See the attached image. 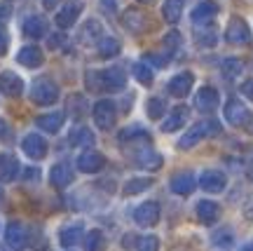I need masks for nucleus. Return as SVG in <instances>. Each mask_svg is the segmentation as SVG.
Listing matches in <instances>:
<instances>
[{
  "label": "nucleus",
  "instance_id": "nucleus-25",
  "mask_svg": "<svg viewBox=\"0 0 253 251\" xmlns=\"http://www.w3.org/2000/svg\"><path fill=\"white\" fill-rule=\"evenodd\" d=\"M103 78H106V87H108V92H118L126 85V75L120 66H110V68H106V71H103Z\"/></svg>",
  "mask_w": 253,
  "mask_h": 251
},
{
  "label": "nucleus",
  "instance_id": "nucleus-46",
  "mask_svg": "<svg viewBox=\"0 0 253 251\" xmlns=\"http://www.w3.org/2000/svg\"><path fill=\"white\" fill-rule=\"evenodd\" d=\"M242 94H244L246 99L253 101V80H249V82H244V85H242Z\"/></svg>",
  "mask_w": 253,
  "mask_h": 251
},
{
  "label": "nucleus",
  "instance_id": "nucleus-18",
  "mask_svg": "<svg viewBox=\"0 0 253 251\" xmlns=\"http://www.w3.org/2000/svg\"><path fill=\"white\" fill-rule=\"evenodd\" d=\"M169 186H171V190L176 195H190L195 190V186H197V179H195L192 171H178V174L171 176Z\"/></svg>",
  "mask_w": 253,
  "mask_h": 251
},
{
  "label": "nucleus",
  "instance_id": "nucleus-49",
  "mask_svg": "<svg viewBox=\"0 0 253 251\" xmlns=\"http://www.w3.org/2000/svg\"><path fill=\"white\" fill-rule=\"evenodd\" d=\"M24 179L36 181V179H38V171H36V169H26V171H24Z\"/></svg>",
  "mask_w": 253,
  "mask_h": 251
},
{
  "label": "nucleus",
  "instance_id": "nucleus-1",
  "mask_svg": "<svg viewBox=\"0 0 253 251\" xmlns=\"http://www.w3.org/2000/svg\"><path fill=\"white\" fill-rule=\"evenodd\" d=\"M220 122L218 120H202V122H195V125L190 127L188 132L181 136V141H178V148L181 151H190L192 146H197L199 141H204L209 136H218L220 134Z\"/></svg>",
  "mask_w": 253,
  "mask_h": 251
},
{
  "label": "nucleus",
  "instance_id": "nucleus-39",
  "mask_svg": "<svg viewBox=\"0 0 253 251\" xmlns=\"http://www.w3.org/2000/svg\"><path fill=\"white\" fill-rule=\"evenodd\" d=\"M232 240H235V235H232V230H230V228H220V230H216V233H213V237H211V242L216 244V247H230V244H232Z\"/></svg>",
  "mask_w": 253,
  "mask_h": 251
},
{
  "label": "nucleus",
  "instance_id": "nucleus-11",
  "mask_svg": "<svg viewBox=\"0 0 253 251\" xmlns=\"http://www.w3.org/2000/svg\"><path fill=\"white\" fill-rule=\"evenodd\" d=\"M21 151L26 152L31 160H42L47 155V141L40 134H26L21 141Z\"/></svg>",
  "mask_w": 253,
  "mask_h": 251
},
{
  "label": "nucleus",
  "instance_id": "nucleus-48",
  "mask_svg": "<svg viewBox=\"0 0 253 251\" xmlns=\"http://www.w3.org/2000/svg\"><path fill=\"white\" fill-rule=\"evenodd\" d=\"M40 2H42V7L45 9H54L56 5H59V0H40Z\"/></svg>",
  "mask_w": 253,
  "mask_h": 251
},
{
  "label": "nucleus",
  "instance_id": "nucleus-17",
  "mask_svg": "<svg viewBox=\"0 0 253 251\" xmlns=\"http://www.w3.org/2000/svg\"><path fill=\"white\" fill-rule=\"evenodd\" d=\"M82 12V2L80 0H73V2H66L63 9H59V14H56V26L59 28H71L75 26V21L80 17Z\"/></svg>",
  "mask_w": 253,
  "mask_h": 251
},
{
  "label": "nucleus",
  "instance_id": "nucleus-30",
  "mask_svg": "<svg viewBox=\"0 0 253 251\" xmlns=\"http://www.w3.org/2000/svg\"><path fill=\"white\" fill-rule=\"evenodd\" d=\"M82 240V225H66L61 233H59V242L63 247H75V244Z\"/></svg>",
  "mask_w": 253,
  "mask_h": 251
},
{
  "label": "nucleus",
  "instance_id": "nucleus-34",
  "mask_svg": "<svg viewBox=\"0 0 253 251\" xmlns=\"http://www.w3.org/2000/svg\"><path fill=\"white\" fill-rule=\"evenodd\" d=\"M220 71H223V75H225L227 80H235V78H239L244 73V63L239 61V59H235V56H230V59H225V61L220 63Z\"/></svg>",
  "mask_w": 253,
  "mask_h": 251
},
{
  "label": "nucleus",
  "instance_id": "nucleus-19",
  "mask_svg": "<svg viewBox=\"0 0 253 251\" xmlns=\"http://www.w3.org/2000/svg\"><path fill=\"white\" fill-rule=\"evenodd\" d=\"M73 179H75V174H73V169L66 164V162L54 164L52 171H49V183H52L54 188H68L73 183Z\"/></svg>",
  "mask_w": 253,
  "mask_h": 251
},
{
  "label": "nucleus",
  "instance_id": "nucleus-7",
  "mask_svg": "<svg viewBox=\"0 0 253 251\" xmlns=\"http://www.w3.org/2000/svg\"><path fill=\"white\" fill-rule=\"evenodd\" d=\"M218 103H220V94L211 85L199 87V92L195 94V108H197L199 113H213L218 108Z\"/></svg>",
  "mask_w": 253,
  "mask_h": 251
},
{
  "label": "nucleus",
  "instance_id": "nucleus-42",
  "mask_svg": "<svg viewBox=\"0 0 253 251\" xmlns=\"http://www.w3.org/2000/svg\"><path fill=\"white\" fill-rule=\"evenodd\" d=\"M178 45H181V33H178V31H171V33L164 36V50H167V52H176Z\"/></svg>",
  "mask_w": 253,
  "mask_h": 251
},
{
  "label": "nucleus",
  "instance_id": "nucleus-31",
  "mask_svg": "<svg viewBox=\"0 0 253 251\" xmlns=\"http://www.w3.org/2000/svg\"><path fill=\"white\" fill-rule=\"evenodd\" d=\"M150 186H153V179H148V176H141V179H129V181L125 183L122 193H125L126 198H131V195H138V193L148 190Z\"/></svg>",
  "mask_w": 253,
  "mask_h": 251
},
{
  "label": "nucleus",
  "instance_id": "nucleus-45",
  "mask_svg": "<svg viewBox=\"0 0 253 251\" xmlns=\"http://www.w3.org/2000/svg\"><path fill=\"white\" fill-rule=\"evenodd\" d=\"M9 17H12V5H9V2H2V5H0V21H7Z\"/></svg>",
  "mask_w": 253,
  "mask_h": 251
},
{
  "label": "nucleus",
  "instance_id": "nucleus-44",
  "mask_svg": "<svg viewBox=\"0 0 253 251\" xmlns=\"http://www.w3.org/2000/svg\"><path fill=\"white\" fill-rule=\"evenodd\" d=\"M9 50V36L5 31H0V56H5Z\"/></svg>",
  "mask_w": 253,
  "mask_h": 251
},
{
  "label": "nucleus",
  "instance_id": "nucleus-13",
  "mask_svg": "<svg viewBox=\"0 0 253 251\" xmlns=\"http://www.w3.org/2000/svg\"><path fill=\"white\" fill-rule=\"evenodd\" d=\"M103 164H106V157L96 151H84L78 157V169L82 174H96V171L103 169Z\"/></svg>",
  "mask_w": 253,
  "mask_h": 251
},
{
  "label": "nucleus",
  "instance_id": "nucleus-41",
  "mask_svg": "<svg viewBox=\"0 0 253 251\" xmlns=\"http://www.w3.org/2000/svg\"><path fill=\"white\" fill-rule=\"evenodd\" d=\"M138 251H157L160 249V240L155 237V235H145V237H141L138 240V247H136Z\"/></svg>",
  "mask_w": 253,
  "mask_h": 251
},
{
  "label": "nucleus",
  "instance_id": "nucleus-29",
  "mask_svg": "<svg viewBox=\"0 0 253 251\" xmlns=\"http://www.w3.org/2000/svg\"><path fill=\"white\" fill-rule=\"evenodd\" d=\"M183 7H185V0H164V7H162V17L164 21L169 24H176L183 14Z\"/></svg>",
  "mask_w": 253,
  "mask_h": 251
},
{
  "label": "nucleus",
  "instance_id": "nucleus-43",
  "mask_svg": "<svg viewBox=\"0 0 253 251\" xmlns=\"http://www.w3.org/2000/svg\"><path fill=\"white\" fill-rule=\"evenodd\" d=\"M71 108H75V110H78L75 115H84V99H82V94L71 97Z\"/></svg>",
  "mask_w": 253,
  "mask_h": 251
},
{
  "label": "nucleus",
  "instance_id": "nucleus-8",
  "mask_svg": "<svg viewBox=\"0 0 253 251\" xmlns=\"http://www.w3.org/2000/svg\"><path fill=\"white\" fill-rule=\"evenodd\" d=\"M134 221L141 228H153L160 221V204L157 202H143L134 209Z\"/></svg>",
  "mask_w": 253,
  "mask_h": 251
},
{
  "label": "nucleus",
  "instance_id": "nucleus-3",
  "mask_svg": "<svg viewBox=\"0 0 253 251\" xmlns=\"http://www.w3.org/2000/svg\"><path fill=\"white\" fill-rule=\"evenodd\" d=\"M91 115H94V122H96V127H99L101 132H108V129L115 127V120H118V106H115L110 99H101V101L94 103Z\"/></svg>",
  "mask_w": 253,
  "mask_h": 251
},
{
  "label": "nucleus",
  "instance_id": "nucleus-20",
  "mask_svg": "<svg viewBox=\"0 0 253 251\" xmlns=\"http://www.w3.org/2000/svg\"><path fill=\"white\" fill-rule=\"evenodd\" d=\"M188 117H190V110L188 106H176L169 113V117L162 122V132H167V134H171V132H178L185 122H188Z\"/></svg>",
  "mask_w": 253,
  "mask_h": 251
},
{
  "label": "nucleus",
  "instance_id": "nucleus-26",
  "mask_svg": "<svg viewBox=\"0 0 253 251\" xmlns=\"http://www.w3.org/2000/svg\"><path fill=\"white\" fill-rule=\"evenodd\" d=\"M68 141H71V146H75V148H89V146H94V132L84 125L75 127L71 132V136H68Z\"/></svg>",
  "mask_w": 253,
  "mask_h": 251
},
{
  "label": "nucleus",
  "instance_id": "nucleus-14",
  "mask_svg": "<svg viewBox=\"0 0 253 251\" xmlns=\"http://www.w3.org/2000/svg\"><path fill=\"white\" fill-rule=\"evenodd\" d=\"M5 244H7L9 251H21L24 244H26V230L19 221H12L5 228Z\"/></svg>",
  "mask_w": 253,
  "mask_h": 251
},
{
  "label": "nucleus",
  "instance_id": "nucleus-36",
  "mask_svg": "<svg viewBox=\"0 0 253 251\" xmlns=\"http://www.w3.org/2000/svg\"><path fill=\"white\" fill-rule=\"evenodd\" d=\"M145 113H148V117H150V120H160V117L167 113V101L157 99V97L148 99V103H145Z\"/></svg>",
  "mask_w": 253,
  "mask_h": 251
},
{
  "label": "nucleus",
  "instance_id": "nucleus-16",
  "mask_svg": "<svg viewBox=\"0 0 253 251\" xmlns=\"http://www.w3.org/2000/svg\"><path fill=\"white\" fill-rule=\"evenodd\" d=\"M122 24L131 33H143L145 28H148V17H145V12H141V9L129 7L122 12Z\"/></svg>",
  "mask_w": 253,
  "mask_h": 251
},
{
  "label": "nucleus",
  "instance_id": "nucleus-23",
  "mask_svg": "<svg viewBox=\"0 0 253 251\" xmlns=\"http://www.w3.org/2000/svg\"><path fill=\"white\" fill-rule=\"evenodd\" d=\"M17 174H19V160L12 152H2L0 155V181L9 183V181L17 179Z\"/></svg>",
  "mask_w": 253,
  "mask_h": 251
},
{
  "label": "nucleus",
  "instance_id": "nucleus-28",
  "mask_svg": "<svg viewBox=\"0 0 253 251\" xmlns=\"http://www.w3.org/2000/svg\"><path fill=\"white\" fill-rule=\"evenodd\" d=\"M24 33H26L28 38H42L47 33V21L42 17H38V14H31V17L24 21Z\"/></svg>",
  "mask_w": 253,
  "mask_h": 251
},
{
  "label": "nucleus",
  "instance_id": "nucleus-33",
  "mask_svg": "<svg viewBox=\"0 0 253 251\" xmlns=\"http://www.w3.org/2000/svg\"><path fill=\"white\" fill-rule=\"evenodd\" d=\"M120 50H122V45H120L118 38L113 36H106L99 40V54L101 56H106V59H110V56H118Z\"/></svg>",
  "mask_w": 253,
  "mask_h": 251
},
{
  "label": "nucleus",
  "instance_id": "nucleus-37",
  "mask_svg": "<svg viewBox=\"0 0 253 251\" xmlns=\"http://www.w3.org/2000/svg\"><path fill=\"white\" fill-rule=\"evenodd\" d=\"M87 90L89 92H108V87H106V78H103V71H89L87 73Z\"/></svg>",
  "mask_w": 253,
  "mask_h": 251
},
{
  "label": "nucleus",
  "instance_id": "nucleus-9",
  "mask_svg": "<svg viewBox=\"0 0 253 251\" xmlns=\"http://www.w3.org/2000/svg\"><path fill=\"white\" fill-rule=\"evenodd\" d=\"M199 186L207 193H223L227 186V179L220 169H207L202 171V176H199Z\"/></svg>",
  "mask_w": 253,
  "mask_h": 251
},
{
  "label": "nucleus",
  "instance_id": "nucleus-38",
  "mask_svg": "<svg viewBox=\"0 0 253 251\" xmlns=\"http://www.w3.org/2000/svg\"><path fill=\"white\" fill-rule=\"evenodd\" d=\"M134 78L138 82H141V85H145V87H148V85H153V71H150V66H148V63H134Z\"/></svg>",
  "mask_w": 253,
  "mask_h": 251
},
{
  "label": "nucleus",
  "instance_id": "nucleus-5",
  "mask_svg": "<svg viewBox=\"0 0 253 251\" xmlns=\"http://www.w3.org/2000/svg\"><path fill=\"white\" fill-rule=\"evenodd\" d=\"M129 157L138 164V167H143V169H150V171H157L162 167V155L157 151L150 148V144H145L143 148H136V151H129Z\"/></svg>",
  "mask_w": 253,
  "mask_h": 251
},
{
  "label": "nucleus",
  "instance_id": "nucleus-4",
  "mask_svg": "<svg viewBox=\"0 0 253 251\" xmlns=\"http://www.w3.org/2000/svg\"><path fill=\"white\" fill-rule=\"evenodd\" d=\"M225 40L230 45H251V28L242 17H232L225 28Z\"/></svg>",
  "mask_w": 253,
  "mask_h": 251
},
{
  "label": "nucleus",
  "instance_id": "nucleus-35",
  "mask_svg": "<svg viewBox=\"0 0 253 251\" xmlns=\"http://www.w3.org/2000/svg\"><path fill=\"white\" fill-rule=\"evenodd\" d=\"M80 40L84 45H91L94 40H101V24L96 19H91V21L84 24V28H82V33H80Z\"/></svg>",
  "mask_w": 253,
  "mask_h": 251
},
{
  "label": "nucleus",
  "instance_id": "nucleus-21",
  "mask_svg": "<svg viewBox=\"0 0 253 251\" xmlns=\"http://www.w3.org/2000/svg\"><path fill=\"white\" fill-rule=\"evenodd\" d=\"M17 61L21 63V66H26V68H38V66H42V61H45V54H42L40 47L28 45V47H21V50H19Z\"/></svg>",
  "mask_w": 253,
  "mask_h": 251
},
{
  "label": "nucleus",
  "instance_id": "nucleus-47",
  "mask_svg": "<svg viewBox=\"0 0 253 251\" xmlns=\"http://www.w3.org/2000/svg\"><path fill=\"white\" fill-rule=\"evenodd\" d=\"M12 136V129H9V125L5 122V120H0V139H9Z\"/></svg>",
  "mask_w": 253,
  "mask_h": 251
},
{
  "label": "nucleus",
  "instance_id": "nucleus-51",
  "mask_svg": "<svg viewBox=\"0 0 253 251\" xmlns=\"http://www.w3.org/2000/svg\"><path fill=\"white\" fill-rule=\"evenodd\" d=\"M138 2H153V0H138Z\"/></svg>",
  "mask_w": 253,
  "mask_h": 251
},
{
  "label": "nucleus",
  "instance_id": "nucleus-2",
  "mask_svg": "<svg viewBox=\"0 0 253 251\" xmlns=\"http://www.w3.org/2000/svg\"><path fill=\"white\" fill-rule=\"evenodd\" d=\"M31 101L36 106H52L59 101V85L49 78H40L31 87Z\"/></svg>",
  "mask_w": 253,
  "mask_h": 251
},
{
  "label": "nucleus",
  "instance_id": "nucleus-50",
  "mask_svg": "<svg viewBox=\"0 0 253 251\" xmlns=\"http://www.w3.org/2000/svg\"><path fill=\"white\" fill-rule=\"evenodd\" d=\"M239 251H253V242H249V244H244Z\"/></svg>",
  "mask_w": 253,
  "mask_h": 251
},
{
  "label": "nucleus",
  "instance_id": "nucleus-15",
  "mask_svg": "<svg viewBox=\"0 0 253 251\" xmlns=\"http://www.w3.org/2000/svg\"><path fill=\"white\" fill-rule=\"evenodd\" d=\"M216 14H218V2L204 0V2H199L197 7L192 9V24L195 26H209Z\"/></svg>",
  "mask_w": 253,
  "mask_h": 251
},
{
  "label": "nucleus",
  "instance_id": "nucleus-32",
  "mask_svg": "<svg viewBox=\"0 0 253 251\" xmlns=\"http://www.w3.org/2000/svg\"><path fill=\"white\" fill-rule=\"evenodd\" d=\"M82 247H84V251H103L106 237H103L101 230H89L84 235V240H82Z\"/></svg>",
  "mask_w": 253,
  "mask_h": 251
},
{
  "label": "nucleus",
  "instance_id": "nucleus-27",
  "mask_svg": "<svg viewBox=\"0 0 253 251\" xmlns=\"http://www.w3.org/2000/svg\"><path fill=\"white\" fill-rule=\"evenodd\" d=\"M118 141H120V144H138V141H150V134L145 132L143 127L131 125V127H126V129H122V132H120Z\"/></svg>",
  "mask_w": 253,
  "mask_h": 251
},
{
  "label": "nucleus",
  "instance_id": "nucleus-24",
  "mask_svg": "<svg viewBox=\"0 0 253 251\" xmlns=\"http://www.w3.org/2000/svg\"><path fill=\"white\" fill-rule=\"evenodd\" d=\"M63 120H66V113H45V115L36 117V125L47 134H56L63 127Z\"/></svg>",
  "mask_w": 253,
  "mask_h": 251
},
{
  "label": "nucleus",
  "instance_id": "nucleus-22",
  "mask_svg": "<svg viewBox=\"0 0 253 251\" xmlns=\"http://www.w3.org/2000/svg\"><path fill=\"white\" fill-rule=\"evenodd\" d=\"M220 218V206L211 200H202L197 202V221L204 225H213Z\"/></svg>",
  "mask_w": 253,
  "mask_h": 251
},
{
  "label": "nucleus",
  "instance_id": "nucleus-12",
  "mask_svg": "<svg viewBox=\"0 0 253 251\" xmlns=\"http://www.w3.org/2000/svg\"><path fill=\"white\" fill-rule=\"evenodd\" d=\"M192 85H195V75L185 71V73L173 75L171 80H169V85H167V90H169V94H171V97H176V99H183V97H188V94H190Z\"/></svg>",
  "mask_w": 253,
  "mask_h": 251
},
{
  "label": "nucleus",
  "instance_id": "nucleus-6",
  "mask_svg": "<svg viewBox=\"0 0 253 251\" xmlns=\"http://www.w3.org/2000/svg\"><path fill=\"white\" fill-rule=\"evenodd\" d=\"M225 120L230 122L232 127H249V122H251V113H249V108L242 103L239 99H230L225 103Z\"/></svg>",
  "mask_w": 253,
  "mask_h": 251
},
{
  "label": "nucleus",
  "instance_id": "nucleus-10",
  "mask_svg": "<svg viewBox=\"0 0 253 251\" xmlns=\"http://www.w3.org/2000/svg\"><path fill=\"white\" fill-rule=\"evenodd\" d=\"M0 94H5L9 99H17L24 94V82L17 73L12 71H2L0 73Z\"/></svg>",
  "mask_w": 253,
  "mask_h": 251
},
{
  "label": "nucleus",
  "instance_id": "nucleus-40",
  "mask_svg": "<svg viewBox=\"0 0 253 251\" xmlns=\"http://www.w3.org/2000/svg\"><path fill=\"white\" fill-rule=\"evenodd\" d=\"M218 43V38H216V31L211 26H207V31H197V45L202 47H213Z\"/></svg>",
  "mask_w": 253,
  "mask_h": 251
},
{
  "label": "nucleus",
  "instance_id": "nucleus-52",
  "mask_svg": "<svg viewBox=\"0 0 253 251\" xmlns=\"http://www.w3.org/2000/svg\"><path fill=\"white\" fill-rule=\"evenodd\" d=\"M0 198H2V190H0Z\"/></svg>",
  "mask_w": 253,
  "mask_h": 251
}]
</instances>
